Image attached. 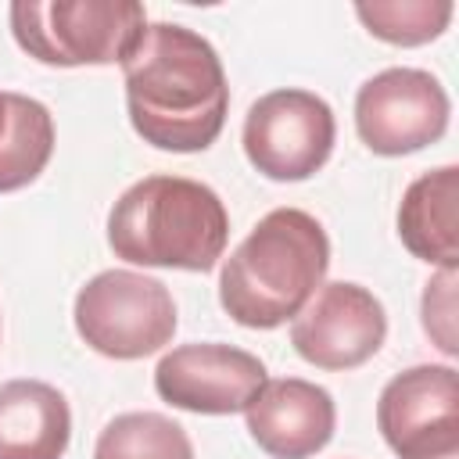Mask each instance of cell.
<instances>
[{
  "label": "cell",
  "instance_id": "obj_1",
  "mask_svg": "<svg viewBox=\"0 0 459 459\" xmlns=\"http://www.w3.org/2000/svg\"><path fill=\"white\" fill-rule=\"evenodd\" d=\"M126 111L136 136L158 151L194 154L219 140L230 86L215 47L176 22H147L122 61Z\"/></svg>",
  "mask_w": 459,
  "mask_h": 459
},
{
  "label": "cell",
  "instance_id": "obj_2",
  "mask_svg": "<svg viewBox=\"0 0 459 459\" xmlns=\"http://www.w3.org/2000/svg\"><path fill=\"white\" fill-rule=\"evenodd\" d=\"M326 269L330 237L323 222L301 208H273L222 262L219 305L247 330H276L323 287Z\"/></svg>",
  "mask_w": 459,
  "mask_h": 459
},
{
  "label": "cell",
  "instance_id": "obj_3",
  "mask_svg": "<svg viewBox=\"0 0 459 459\" xmlns=\"http://www.w3.org/2000/svg\"><path fill=\"white\" fill-rule=\"evenodd\" d=\"M230 240L222 197L186 176H143L108 212V247L143 269L208 273Z\"/></svg>",
  "mask_w": 459,
  "mask_h": 459
},
{
  "label": "cell",
  "instance_id": "obj_4",
  "mask_svg": "<svg viewBox=\"0 0 459 459\" xmlns=\"http://www.w3.org/2000/svg\"><path fill=\"white\" fill-rule=\"evenodd\" d=\"M14 43L39 65H122L147 29L136 0H14Z\"/></svg>",
  "mask_w": 459,
  "mask_h": 459
},
{
  "label": "cell",
  "instance_id": "obj_5",
  "mask_svg": "<svg viewBox=\"0 0 459 459\" xmlns=\"http://www.w3.org/2000/svg\"><path fill=\"white\" fill-rule=\"evenodd\" d=\"M72 319L86 348L118 362L161 351L179 326L169 287L133 269H104L86 280L75 294Z\"/></svg>",
  "mask_w": 459,
  "mask_h": 459
},
{
  "label": "cell",
  "instance_id": "obj_6",
  "mask_svg": "<svg viewBox=\"0 0 459 459\" xmlns=\"http://www.w3.org/2000/svg\"><path fill=\"white\" fill-rule=\"evenodd\" d=\"M240 140L255 172L273 183H301L330 161L337 122L319 93L283 86L247 108Z\"/></svg>",
  "mask_w": 459,
  "mask_h": 459
},
{
  "label": "cell",
  "instance_id": "obj_7",
  "mask_svg": "<svg viewBox=\"0 0 459 459\" xmlns=\"http://www.w3.org/2000/svg\"><path fill=\"white\" fill-rule=\"evenodd\" d=\"M452 100L437 75L423 68H384L355 93L359 140L384 158H402L437 143L448 129Z\"/></svg>",
  "mask_w": 459,
  "mask_h": 459
},
{
  "label": "cell",
  "instance_id": "obj_8",
  "mask_svg": "<svg viewBox=\"0 0 459 459\" xmlns=\"http://www.w3.org/2000/svg\"><path fill=\"white\" fill-rule=\"evenodd\" d=\"M377 430L398 459H459V377L452 366L394 373L377 398Z\"/></svg>",
  "mask_w": 459,
  "mask_h": 459
},
{
  "label": "cell",
  "instance_id": "obj_9",
  "mask_svg": "<svg viewBox=\"0 0 459 459\" xmlns=\"http://www.w3.org/2000/svg\"><path fill=\"white\" fill-rule=\"evenodd\" d=\"M387 337V312L373 290L351 280L323 283L290 319L294 351L326 373L369 362Z\"/></svg>",
  "mask_w": 459,
  "mask_h": 459
},
{
  "label": "cell",
  "instance_id": "obj_10",
  "mask_svg": "<svg viewBox=\"0 0 459 459\" xmlns=\"http://www.w3.org/2000/svg\"><path fill=\"white\" fill-rule=\"evenodd\" d=\"M265 362L222 341H194L161 355L154 366V391L161 402L197 416L244 412L265 384Z\"/></svg>",
  "mask_w": 459,
  "mask_h": 459
},
{
  "label": "cell",
  "instance_id": "obj_11",
  "mask_svg": "<svg viewBox=\"0 0 459 459\" xmlns=\"http://www.w3.org/2000/svg\"><path fill=\"white\" fill-rule=\"evenodd\" d=\"M251 441L269 459H312L323 452L337 427L333 394L312 380L283 377L265 380L244 409Z\"/></svg>",
  "mask_w": 459,
  "mask_h": 459
},
{
  "label": "cell",
  "instance_id": "obj_12",
  "mask_svg": "<svg viewBox=\"0 0 459 459\" xmlns=\"http://www.w3.org/2000/svg\"><path fill=\"white\" fill-rule=\"evenodd\" d=\"M72 409L47 380L0 384V459H65Z\"/></svg>",
  "mask_w": 459,
  "mask_h": 459
},
{
  "label": "cell",
  "instance_id": "obj_13",
  "mask_svg": "<svg viewBox=\"0 0 459 459\" xmlns=\"http://www.w3.org/2000/svg\"><path fill=\"white\" fill-rule=\"evenodd\" d=\"M398 237L427 265H459V169L441 165L416 176L398 204Z\"/></svg>",
  "mask_w": 459,
  "mask_h": 459
},
{
  "label": "cell",
  "instance_id": "obj_14",
  "mask_svg": "<svg viewBox=\"0 0 459 459\" xmlns=\"http://www.w3.org/2000/svg\"><path fill=\"white\" fill-rule=\"evenodd\" d=\"M54 154V115L43 100L0 90V194L29 186Z\"/></svg>",
  "mask_w": 459,
  "mask_h": 459
},
{
  "label": "cell",
  "instance_id": "obj_15",
  "mask_svg": "<svg viewBox=\"0 0 459 459\" xmlns=\"http://www.w3.org/2000/svg\"><path fill=\"white\" fill-rule=\"evenodd\" d=\"M93 459H194V445L165 412H122L97 434Z\"/></svg>",
  "mask_w": 459,
  "mask_h": 459
},
{
  "label": "cell",
  "instance_id": "obj_16",
  "mask_svg": "<svg viewBox=\"0 0 459 459\" xmlns=\"http://www.w3.org/2000/svg\"><path fill=\"white\" fill-rule=\"evenodd\" d=\"M355 14L369 29V36L391 47H423L448 29L455 4L452 0H373V4H355Z\"/></svg>",
  "mask_w": 459,
  "mask_h": 459
},
{
  "label": "cell",
  "instance_id": "obj_17",
  "mask_svg": "<svg viewBox=\"0 0 459 459\" xmlns=\"http://www.w3.org/2000/svg\"><path fill=\"white\" fill-rule=\"evenodd\" d=\"M420 316H423V333L437 344V351H445L452 359L459 351V337H455V269H437L427 280Z\"/></svg>",
  "mask_w": 459,
  "mask_h": 459
}]
</instances>
